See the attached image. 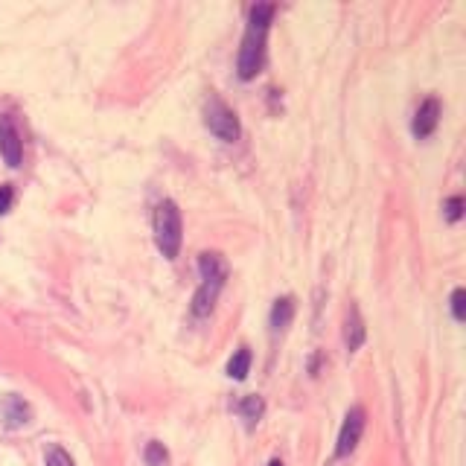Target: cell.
Listing matches in <instances>:
<instances>
[{
  "label": "cell",
  "instance_id": "6da1fadb",
  "mask_svg": "<svg viewBox=\"0 0 466 466\" xmlns=\"http://www.w3.org/2000/svg\"><path fill=\"white\" fill-rule=\"evenodd\" d=\"M274 18V6L271 4H257L251 6V18H248V33L242 38V50H239V61L236 70L239 76L248 82L254 79L263 65H265V38H268V26Z\"/></svg>",
  "mask_w": 466,
  "mask_h": 466
},
{
  "label": "cell",
  "instance_id": "7a4b0ae2",
  "mask_svg": "<svg viewBox=\"0 0 466 466\" xmlns=\"http://www.w3.org/2000/svg\"><path fill=\"white\" fill-rule=\"evenodd\" d=\"M154 242H158L161 254L166 260H175L178 251H181V210L175 201H161L158 207H154Z\"/></svg>",
  "mask_w": 466,
  "mask_h": 466
},
{
  "label": "cell",
  "instance_id": "3957f363",
  "mask_svg": "<svg viewBox=\"0 0 466 466\" xmlns=\"http://www.w3.org/2000/svg\"><path fill=\"white\" fill-rule=\"evenodd\" d=\"M204 126L210 129V134H216L225 143H236L239 134H242V126H239V117L231 105H225L219 97H213L204 102Z\"/></svg>",
  "mask_w": 466,
  "mask_h": 466
},
{
  "label": "cell",
  "instance_id": "277c9868",
  "mask_svg": "<svg viewBox=\"0 0 466 466\" xmlns=\"http://www.w3.org/2000/svg\"><path fill=\"white\" fill-rule=\"evenodd\" d=\"M361 431H364V408H350L347 417H344V425H341V434H338V446H335V455L338 457H347L356 452L359 440H361Z\"/></svg>",
  "mask_w": 466,
  "mask_h": 466
},
{
  "label": "cell",
  "instance_id": "5b68a950",
  "mask_svg": "<svg viewBox=\"0 0 466 466\" xmlns=\"http://www.w3.org/2000/svg\"><path fill=\"white\" fill-rule=\"evenodd\" d=\"M0 154L9 166H21V158H23V146H21V134L15 129L12 117L0 114Z\"/></svg>",
  "mask_w": 466,
  "mask_h": 466
},
{
  "label": "cell",
  "instance_id": "8992f818",
  "mask_svg": "<svg viewBox=\"0 0 466 466\" xmlns=\"http://www.w3.org/2000/svg\"><path fill=\"white\" fill-rule=\"evenodd\" d=\"M438 122H440V102L434 100V97H428V100H425V102L417 108V114H414L411 132H414V137L425 140L428 134H434V129H438Z\"/></svg>",
  "mask_w": 466,
  "mask_h": 466
},
{
  "label": "cell",
  "instance_id": "52a82bcc",
  "mask_svg": "<svg viewBox=\"0 0 466 466\" xmlns=\"http://www.w3.org/2000/svg\"><path fill=\"white\" fill-rule=\"evenodd\" d=\"M0 417H4V425H6V428H21V425L29 423L33 411H29V406H26L21 396L9 393L4 402H0Z\"/></svg>",
  "mask_w": 466,
  "mask_h": 466
},
{
  "label": "cell",
  "instance_id": "ba28073f",
  "mask_svg": "<svg viewBox=\"0 0 466 466\" xmlns=\"http://www.w3.org/2000/svg\"><path fill=\"white\" fill-rule=\"evenodd\" d=\"M344 344H347L350 353H356L364 344V321H361L359 306H350V312H347V321H344Z\"/></svg>",
  "mask_w": 466,
  "mask_h": 466
},
{
  "label": "cell",
  "instance_id": "9c48e42d",
  "mask_svg": "<svg viewBox=\"0 0 466 466\" xmlns=\"http://www.w3.org/2000/svg\"><path fill=\"white\" fill-rule=\"evenodd\" d=\"M292 318H295V297H280V300H274V306H271V329H274V332L289 329Z\"/></svg>",
  "mask_w": 466,
  "mask_h": 466
},
{
  "label": "cell",
  "instance_id": "30bf717a",
  "mask_svg": "<svg viewBox=\"0 0 466 466\" xmlns=\"http://www.w3.org/2000/svg\"><path fill=\"white\" fill-rule=\"evenodd\" d=\"M248 370H251V350L242 347V350H236L233 359L228 361V376L236 379V382H242V379L248 376Z\"/></svg>",
  "mask_w": 466,
  "mask_h": 466
},
{
  "label": "cell",
  "instance_id": "8fae6325",
  "mask_svg": "<svg viewBox=\"0 0 466 466\" xmlns=\"http://www.w3.org/2000/svg\"><path fill=\"white\" fill-rule=\"evenodd\" d=\"M263 411H265V406H263L260 396H245V399L239 402V414H242V420H248V425L260 423Z\"/></svg>",
  "mask_w": 466,
  "mask_h": 466
},
{
  "label": "cell",
  "instance_id": "7c38bea8",
  "mask_svg": "<svg viewBox=\"0 0 466 466\" xmlns=\"http://www.w3.org/2000/svg\"><path fill=\"white\" fill-rule=\"evenodd\" d=\"M143 457H146V466H169V452H166L164 443H158V440H152V443L146 446Z\"/></svg>",
  "mask_w": 466,
  "mask_h": 466
},
{
  "label": "cell",
  "instance_id": "4fadbf2b",
  "mask_svg": "<svg viewBox=\"0 0 466 466\" xmlns=\"http://www.w3.org/2000/svg\"><path fill=\"white\" fill-rule=\"evenodd\" d=\"M47 466H76V463L61 446H50L47 449Z\"/></svg>",
  "mask_w": 466,
  "mask_h": 466
},
{
  "label": "cell",
  "instance_id": "5bb4252c",
  "mask_svg": "<svg viewBox=\"0 0 466 466\" xmlns=\"http://www.w3.org/2000/svg\"><path fill=\"white\" fill-rule=\"evenodd\" d=\"M443 213H446L449 222H457L460 216H463V198H460V196H452V198L443 204Z\"/></svg>",
  "mask_w": 466,
  "mask_h": 466
},
{
  "label": "cell",
  "instance_id": "9a60e30c",
  "mask_svg": "<svg viewBox=\"0 0 466 466\" xmlns=\"http://www.w3.org/2000/svg\"><path fill=\"white\" fill-rule=\"evenodd\" d=\"M463 300H466V292H463V289H455V292H452V315H455V321H463V318H466Z\"/></svg>",
  "mask_w": 466,
  "mask_h": 466
},
{
  "label": "cell",
  "instance_id": "2e32d148",
  "mask_svg": "<svg viewBox=\"0 0 466 466\" xmlns=\"http://www.w3.org/2000/svg\"><path fill=\"white\" fill-rule=\"evenodd\" d=\"M12 186L9 184H4V186H0V216H4V213H9V207H12Z\"/></svg>",
  "mask_w": 466,
  "mask_h": 466
},
{
  "label": "cell",
  "instance_id": "e0dca14e",
  "mask_svg": "<svg viewBox=\"0 0 466 466\" xmlns=\"http://www.w3.org/2000/svg\"><path fill=\"white\" fill-rule=\"evenodd\" d=\"M268 466H283V463H280V460H271V463H268Z\"/></svg>",
  "mask_w": 466,
  "mask_h": 466
}]
</instances>
